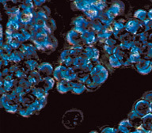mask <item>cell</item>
Returning a JSON list of instances; mask_svg holds the SVG:
<instances>
[{
  "mask_svg": "<svg viewBox=\"0 0 152 133\" xmlns=\"http://www.w3.org/2000/svg\"><path fill=\"white\" fill-rule=\"evenodd\" d=\"M83 113L78 109H71L66 111L63 116V124L67 129H73L82 123Z\"/></svg>",
  "mask_w": 152,
  "mask_h": 133,
  "instance_id": "obj_1",
  "label": "cell"
},
{
  "mask_svg": "<svg viewBox=\"0 0 152 133\" xmlns=\"http://www.w3.org/2000/svg\"><path fill=\"white\" fill-rule=\"evenodd\" d=\"M90 75L91 80L100 86L105 82L107 78L109 77V72L106 68L101 64L95 66L90 72Z\"/></svg>",
  "mask_w": 152,
  "mask_h": 133,
  "instance_id": "obj_2",
  "label": "cell"
},
{
  "mask_svg": "<svg viewBox=\"0 0 152 133\" xmlns=\"http://www.w3.org/2000/svg\"><path fill=\"white\" fill-rule=\"evenodd\" d=\"M1 104L3 107L6 111L8 113H18L20 108V105L17 102L16 99L14 97H12L10 94H5L2 95L1 97Z\"/></svg>",
  "mask_w": 152,
  "mask_h": 133,
  "instance_id": "obj_3",
  "label": "cell"
},
{
  "mask_svg": "<svg viewBox=\"0 0 152 133\" xmlns=\"http://www.w3.org/2000/svg\"><path fill=\"white\" fill-rule=\"evenodd\" d=\"M133 111H135L136 113L142 118L146 116L148 114L151 113V103L147 102L144 99L138 100L133 105Z\"/></svg>",
  "mask_w": 152,
  "mask_h": 133,
  "instance_id": "obj_4",
  "label": "cell"
},
{
  "mask_svg": "<svg viewBox=\"0 0 152 133\" xmlns=\"http://www.w3.org/2000/svg\"><path fill=\"white\" fill-rule=\"evenodd\" d=\"M141 28H144L143 24L137 19H130L125 24V30L132 35L135 36L137 33H141Z\"/></svg>",
  "mask_w": 152,
  "mask_h": 133,
  "instance_id": "obj_5",
  "label": "cell"
},
{
  "mask_svg": "<svg viewBox=\"0 0 152 133\" xmlns=\"http://www.w3.org/2000/svg\"><path fill=\"white\" fill-rule=\"evenodd\" d=\"M124 9H125V6L123 2L115 1L113 2V3H112L109 9L107 10V12L114 19L116 17L122 15L124 12Z\"/></svg>",
  "mask_w": 152,
  "mask_h": 133,
  "instance_id": "obj_6",
  "label": "cell"
},
{
  "mask_svg": "<svg viewBox=\"0 0 152 133\" xmlns=\"http://www.w3.org/2000/svg\"><path fill=\"white\" fill-rule=\"evenodd\" d=\"M57 45H58V42H57V40L56 39V37H53L52 35H50L48 36L47 37V39L45 40L43 46L40 48V51L48 54V53L53 52V51L56 49V48L57 47Z\"/></svg>",
  "mask_w": 152,
  "mask_h": 133,
  "instance_id": "obj_7",
  "label": "cell"
},
{
  "mask_svg": "<svg viewBox=\"0 0 152 133\" xmlns=\"http://www.w3.org/2000/svg\"><path fill=\"white\" fill-rule=\"evenodd\" d=\"M135 67L141 75H147L152 71V63L151 60L142 59L139 63L135 64Z\"/></svg>",
  "mask_w": 152,
  "mask_h": 133,
  "instance_id": "obj_8",
  "label": "cell"
},
{
  "mask_svg": "<svg viewBox=\"0 0 152 133\" xmlns=\"http://www.w3.org/2000/svg\"><path fill=\"white\" fill-rule=\"evenodd\" d=\"M66 40L70 45L73 46H79V45H83L82 37H81V34L76 32L74 28L71 29L69 31L67 35H66Z\"/></svg>",
  "mask_w": 152,
  "mask_h": 133,
  "instance_id": "obj_9",
  "label": "cell"
},
{
  "mask_svg": "<svg viewBox=\"0 0 152 133\" xmlns=\"http://www.w3.org/2000/svg\"><path fill=\"white\" fill-rule=\"evenodd\" d=\"M81 37H82L83 45H87V46H91L97 40V34L94 31L91 30L90 28L86 30L84 33H82Z\"/></svg>",
  "mask_w": 152,
  "mask_h": 133,
  "instance_id": "obj_10",
  "label": "cell"
},
{
  "mask_svg": "<svg viewBox=\"0 0 152 133\" xmlns=\"http://www.w3.org/2000/svg\"><path fill=\"white\" fill-rule=\"evenodd\" d=\"M81 55L86 57L91 62H94L97 61L99 58V51L92 46H86L84 48L83 52Z\"/></svg>",
  "mask_w": 152,
  "mask_h": 133,
  "instance_id": "obj_11",
  "label": "cell"
},
{
  "mask_svg": "<svg viewBox=\"0 0 152 133\" xmlns=\"http://www.w3.org/2000/svg\"><path fill=\"white\" fill-rule=\"evenodd\" d=\"M19 50L23 53L26 58H29V59H35V58L37 59L38 58L36 47L32 45H21Z\"/></svg>",
  "mask_w": 152,
  "mask_h": 133,
  "instance_id": "obj_12",
  "label": "cell"
},
{
  "mask_svg": "<svg viewBox=\"0 0 152 133\" xmlns=\"http://www.w3.org/2000/svg\"><path fill=\"white\" fill-rule=\"evenodd\" d=\"M72 24L74 25V27H77V28H83L84 30H87L90 28V21L88 20L87 18H86L85 17L78 16L73 19Z\"/></svg>",
  "mask_w": 152,
  "mask_h": 133,
  "instance_id": "obj_13",
  "label": "cell"
},
{
  "mask_svg": "<svg viewBox=\"0 0 152 133\" xmlns=\"http://www.w3.org/2000/svg\"><path fill=\"white\" fill-rule=\"evenodd\" d=\"M74 83H75V82H70V81L66 80L59 81V83H57L56 89L61 94H66V93H68L70 91L72 92Z\"/></svg>",
  "mask_w": 152,
  "mask_h": 133,
  "instance_id": "obj_14",
  "label": "cell"
},
{
  "mask_svg": "<svg viewBox=\"0 0 152 133\" xmlns=\"http://www.w3.org/2000/svg\"><path fill=\"white\" fill-rule=\"evenodd\" d=\"M37 71L41 76V78H46V77H50V75L53 74V67L48 63H43L40 65H39L37 68Z\"/></svg>",
  "mask_w": 152,
  "mask_h": 133,
  "instance_id": "obj_15",
  "label": "cell"
},
{
  "mask_svg": "<svg viewBox=\"0 0 152 133\" xmlns=\"http://www.w3.org/2000/svg\"><path fill=\"white\" fill-rule=\"evenodd\" d=\"M117 129L121 133H131L135 130V128L128 119H126L119 124Z\"/></svg>",
  "mask_w": 152,
  "mask_h": 133,
  "instance_id": "obj_16",
  "label": "cell"
},
{
  "mask_svg": "<svg viewBox=\"0 0 152 133\" xmlns=\"http://www.w3.org/2000/svg\"><path fill=\"white\" fill-rule=\"evenodd\" d=\"M55 81L53 78H51V77H46V78H42L37 86H38L39 87L45 90V92L48 93L50 90H52Z\"/></svg>",
  "mask_w": 152,
  "mask_h": 133,
  "instance_id": "obj_17",
  "label": "cell"
},
{
  "mask_svg": "<svg viewBox=\"0 0 152 133\" xmlns=\"http://www.w3.org/2000/svg\"><path fill=\"white\" fill-rule=\"evenodd\" d=\"M94 1H87V0H79V1H75L73 2V5L75 6V8L78 10H82L83 12H86L90 9Z\"/></svg>",
  "mask_w": 152,
  "mask_h": 133,
  "instance_id": "obj_18",
  "label": "cell"
},
{
  "mask_svg": "<svg viewBox=\"0 0 152 133\" xmlns=\"http://www.w3.org/2000/svg\"><path fill=\"white\" fill-rule=\"evenodd\" d=\"M112 30H113V34H114L115 37L118 38L121 37L122 34V31L125 29V25L123 22L121 21H113V23L111 25Z\"/></svg>",
  "mask_w": 152,
  "mask_h": 133,
  "instance_id": "obj_19",
  "label": "cell"
},
{
  "mask_svg": "<svg viewBox=\"0 0 152 133\" xmlns=\"http://www.w3.org/2000/svg\"><path fill=\"white\" fill-rule=\"evenodd\" d=\"M23 66L24 69H25V71L26 70V71L30 73L32 71L37 70L39 64H38V62L37 61L36 59H28L24 62Z\"/></svg>",
  "mask_w": 152,
  "mask_h": 133,
  "instance_id": "obj_20",
  "label": "cell"
},
{
  "mask_svg": "<svg viewBox=\"0 0 152 133\" xmlns=\"http://www.w3.org/2000/svg\"><path fill=\"white\" fill-rule=\"evenodd\" d=\"M128 119L132 122V124L134 125L135 128H139V127L142 125V118L133 110L128 114Z\"/></svg>",
  "mask_w": 152,
  "mask_h": 133,
  "instance_id": "obj_21",
  "label": "cell"
},
{
  "mask_svg": "<svg viewBox=\"0 0 152 133\" xmlns=\"http://www.w3.org/2000/svg\"><path fill=\"white\" fill-rule=\"evenodd\" d=\"M27 79L34 86H37L38 83H40V80L42 79V78H41V76H40V75L37 71V70H36V71H32L30 73H28Z\"/></svg>",
  "mask_w": 152,
  "mask_h": 133,
  "instance_id": "obj_22",
  "label": "cell"
},
{
  "mask_svg": "<svg viewBox=\"0 0 152 133\" xmlns=\"http://www.w3.org/2000/svg\"><path fill=\"white\" fill-rule=\"evenodd\" d=\"M26 57L20 50H14L11 52V54L9 56V61H12L15 64H18V63H20L21 60H23Z\"/></svg>",
  "mask_w": 152,
  "mask_h": 133,
  "instance_id": "obj_23",
  "label": "cell"
},
{
  "mask_svg": "<svg viewBox=\"0 0 152 133\" xmlns=\"http://www.w3.org/2000/svg\"><path fill=\"white\" fill-rule=\"evenodd\" d=\"M134 18L135 19H137L140 21H147L148 18V11L145 10L143 9H139L134 13Z\"/></svg>",
  "mask_w": 152,
  "mask_h": 133,
  "instance_id": "obj_24",
  "label": "cell"
},
{
  "mask_svg": "<svg viewBox=\"0 0 152 133\" xmlns=\"http://www.w3.org/2000/svg\"><path fill=\"white\" fill-rule=\"evenodd\" d=\"M66 69V66L64 65H60V66H57L53 72V76H54L55 79H56L59 82L63 80V76H64V73Z\"/></svg>",
  "mask_w": 152,
  "mask_h": 133,
  "instance_id": "obj_25",
  "label": "cell"
},
{
  "mask_svg": "<svg viewBox=\"0 0 152 133\" xmlns=\"http://www.w3.org/2000/svg\"><path fill=\"white\" fill-rule=\"evenodd\" d=\"M103 26H104V25L102 24V22L100 21L99 19L90 21V28L91 30L94 31L96 34H97L99 32H101V30L103 28Z\"/></svg>",
  "mask_w": 152,
  "mask_h": 133,
  "instance_id": "obj_26",
  "label": "cell"
},
{
  "mask_svg": "<svg viewBox=\"0 0 152 133\" xmlns=\"http://www.w3.org/2000/svg\"><path fill=\"white\" fill-rule=\"evenodd\" d=\"M85 90H86V87L85 84H83L81 82H75L74 83V87L72 90V93L75 94H83Z\"/></svg>",
  "mask_w": 152,
  "mask_h": 133,
  "instance_id": "obj_27",
  "label": "cell"
},
{
  "mask_svg": "<svg viewBox=\"0 0 152 133\" xmlns=\"http://www.w3.org/2000/svg\"><path fill=\"white\" fill-rule=\"evenodd\" d=\"M109 63L110 64V66L114 68H118L121 67V66H123V64H121V62L119 60L115 55H111L109 56Z\"/></svg>",
  "mask_w": 152,
  "mask_h": 133,
  "instance_id": "obj_28",
  "label": "cell"
},
{
  "mask_svg": "<svg viewBox=\"0 0 152 133\" xmlns=\"http://www.w3.org/2000/svg\"><path fill=\"white\" fill-rule=\"evenodd\" d=\"M142 55L140 53H129L128 56V61L131 64H136L142 59Z\"/></svg>",
  "mask_w": 152,
  "mask_h": 133,
  "instance_id": "obj_29",
  "label": "cell"
},
{
  "mask_svg": "<svg viewBox=\"0 0 152 133\" xmlns=\"http://www.w3.org/2000/svg\"><path fill=\"white\" fill-rule=\"evenodd\" d=\"M86 90L90 91V92H93V91L97 90V89L100 87V85H98L97 83H94V82L91 80V78H90V80L86 83Z\"/></svg>",
  "mask_w": 152,
  "mask_h": 133,
  "instance_id": "obj_30",
  "label": "cell"
},
{
  "mask_svg": "<svg viewBox=\"0 0 152 133\" xmlns=\"http://www.w3.org/2000/svg\"><path fill=\"white\" fill-rule=\"evenodd\" d=\"M106 7L107 3L105 1H97V2H96V9H97V11H104V9L106 8Z\"/></svg>",
  "mask_w": 152,
  "mask_h": 133,
  "instance_id": "obj_31",
  "label": "cell"
},
{
  "mask_svg": "<svg viewBox=\"0 0 152 133\" xmlns=\"http://www.w3.org/2000/svg\"><path fill=\"white\" fill-rule=\"evenodd\" d=\"M46 27L47 28H48L50 29V30L53 31L56 29V22H55V21L53 20L52 18H48L46 21Z\"/></svg>",
  "mask_w": 152,
  "mask_h": 133,
  "instance_id": "obj_32",
  "label": "cell"
},
{
  "mask_svg": "<svg viewBox=\"0 0 152 133\" xmlns=\"http://www.w3.org/2000/svg\"><path fill=\"white\" fill-rule=\"evenodd\" d=\"M104 45H108V46H110V47H116V46H118L117 45V40H116V38H113V37L108 39V40L104 42Z\"/></svg>",
  "mask_w": 152,
  "mask_h": 133,
  "instance_id": "obj_33",
  "label": "cell"
},
{
  "mask_svg": "<svg viewBox=\"0 0 152 133\" xmlns=\"http://www.w3.org/2000/svg\"><path fill=\"white\" fill-rule=\"evenodd\" d=\"M142 99L146 100L147 102H150L151 104L152 103V90H150V91H147L146 93H144L142 96Z\"/></svg>",
  "mask_w": 152,
  "mask_h": 133,
  "instance_id": "obj_34",
  "label": "cell"
},
{
  "mask_svg": "<svg viewBox=\"0 0 152 133\" xmlns=\"http://www.w3.org/2000/svg\"><path fill=\"white\" fill-rule=\"evenodd\" d=\"M119 130L117 128H110V127H104L102 128V132L101 133H117Z\"/></svg>",
  "mask_w": 152,
  "mask_h": 133,
  "instance_id": "obj_35",
  "label": "cell"
},
{
  "mask_svg": "<svg viewBox=\"0 0 152 133\" xmlns=\"http://www.w3.org/2000/svg\"><path fill=\"white\" fill-rule=\"evenodd\" d=\"M115 47H110V46H108V45H104V52H106L107 54L111 56V55L113 54V49Z\"/></svg>",
  "mask_w": 152,
  "mask_h": 133,
  "instance_id": "obj_36",
  "label": "cell"
},
{
  "mask_svg": "<svg viewBox=\"0 0 152 133\" xmlns=\"http://www.w3.org/2000/svg\"><path fill=\"white\" fill-rule=\"evenodd\" d=\"M33 2H34V5H35L36 7H40V6H42L45 3V1H33Z\"/></svg>",
  "mask_w": 152,
  "mask_h": 133,
  "instance_id": "obj_37",
  "label": "cell"
},
{
  "mask_svg": "<svg viewBox=\"0 0 152 133\" xmlns=\"http://www.w3.org/2000/svg\"><path fill=\"white\" fill-rule=\"evenodd\" d=\"M148 18L152 21V8L150 9L149 11H148Z\"/></svg>",
  "mask_w": 152,
  "mask_h": 133,
  "instance_id": "obj_38",
  "label": "cell"
},
{
  "mask_svg": "<svg viewBox=\"0 0 152 133\" xmlns=\"http://www.w3.org/2000/svg\"><path fill=\"white\" fill-rule=\"evenodd\" d=\"M90 133H98L97 132H95V131H92V132H90Z\"/></svg>",
  "mask_w": 152,
  "mask_h": 133,
  "instance_id": "obj_39",
  "label": "cell"
},
{
  "mask_svg": "<svg viewBox=\"0 0 152 133\" xmlns=\"http://www.w3.org/2000/svg\"><path fill=\"white\" fill-rule=\"evenodd\" d=\"M151 113H152V103L151 104Z\"/></svg>",
  "mask_w": 152,
  "mask_h": 133,
  "instance_id": "obj_40",
  "label": "cell"
},
{
  "mask_svg": "<svg viewBox=\"0 0 152 133\" xmlns=\"http://www.w3.org/2000/svg\"><path fill=\"white\" fill-rule=\"evenodd\" d=\"M151 63H152V59H151Z\"/></svg>",
  "mask_w": 152,
  "mask_h": 133,
  "instance_id": "obj_41",
  "label": "cell"
},
{
  "mask_svg": "<svg viewBox=\"0 0 152 133\" xmlns=\"http://www.w3.org/2000/svg\"><path fill=\"white\" fill-rule=\"evenodd\" d=\"M151 2H152V1H151Z\"/></svg>",
  "mask_w": 152,
  "mask_h": 133,
  "instance_id": "obj_42",
  "label": "cell"
}]
</instances>
